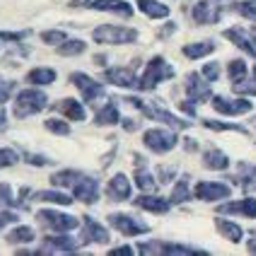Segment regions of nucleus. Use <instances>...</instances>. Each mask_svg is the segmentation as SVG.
Masks as SVG:
<instances>
[{
  "instance_id": "55",
  "label": "nucleus",
  "mask_w": 256,
  "mask_h": 256,
  "mask_svg": "<svg viewBox=\"0 0 256 256\" xmlns=\"http://www.w3.org/2000/svg\"><path fill=\"white\" fill-rule=\"evenodd\" d=\"M186 150H188V152H196V150H198V142L194 140V138H186Z\"/></svg>"
},
{
  "instance_id": "38",
  "label": "nucleus",
  "mask_w": 256,
  "mask_h": 256,
  "mask_svg": "<svg viewBox=\"0 0 256 256\" xmlns=\"http://www.w3.org/2000/svg\"><path fill=\"white\" fill-rule=\"evenodd\" d=\"M44 128L48 130V133H54V136H70V126L63 121V118H56V116H51V118H46L44 121Z\"/></svg>"
},
{
  "instance_id": "19",
  "label": "nucleus",
  "mask_w": 256,
  "mask_h": 256,
  "mask_svg": "<svg viewBox=\"0 0 256 256\" xmlns=\"http://www.w3.org/2000/svg\"><path fill=\"white\" fill-rule=\"evenodd\" d=\"M54 112H56V114L68 116L70 121H85L87 118L85 104H82V102H78V100H70V97H66V100L58 102L56 106H54Z\"/></svg>"
},
{
  "instance_id": "56",
  "label": "nucleus",
  "mask_w": 256,
  "mask_h": 256,
  "mask_svg": "<svg viewBox=\"0 0 256 256\" xmlns=\"http://www.w3.org/2000/svg\"><path fill=\"white\" fill-rule=\"evenodd\" d=\"M246 246H249V252H252V254H256V237H252V240H249V244H246Z\"/></svg>"
},
{
  "instance_id": "39",
  "label": "nucleus",
  "mask_w": 256,
  "mask_h": 256,
  "mask_svg": "<svg viewBox=\"0 0 256 256\" xmlns=\"http://www.w3.org/2000/svg\"><path fill=\"white\" fill-rule=\"evenodd\" d=\"M0 208H24V203L12 196L10 184H0Z\"/></svg>"
},
{
  "instance_id": "25",
  "label": "nucleus",
  "mask_w": 256,
  "mask_h": 256,
  "mask_svg": "<svg viewBox=\"0 0 256 256\" xmlns=\"http://www.w3.org/2000/svg\"><path fill=\"white\" fill-rule=\"evenodd\" d=\"M215 228H218V232L225 237V240H230L232 244H240L244 240V230L242 225H237V222H232V220H225V218H218L215 220Z\"/></svg>"
},
{
  "instance_id": "42",
  "label": "nucleus",
  "mask_w": 256,
  "mask_h": 256,
  "mask_svg": "<svg viewBox=\"0 0 256 256\" xmlns=\"http://www.w3.org/2000/svg\"><path fill=\"white\" fill-rule=\"evenodd\" d=\"M22 157H24V162L32 164V167H48V164H54L46 155H36V152H24Z\"/></svg>"
},
{
  "instance_id": "52",
  "label": "nucleus",
  "mask_w": 256,
  "mask_h": 256,
  "mask_svg": "<svg viewBox=\"0 0 256 256\" xmlns=\"http://www.w3.org/2000/svg\"><path fill=\"white\" fill-rule=\"evenodd\" d=\"M112 254H136V249L133 246H116V249H112Z\"/></svg>"
},
{
  "instance_id": "23",
  "label": "nucleus",
  "mask_w": 256,
  "mask_h": 256,
  "mask_svg": "<svg viewBox=\"0 0 256 256\" xmlns=\"http://www.w3.org/2000/svg\"><path fill=\"white\" fill-rule=\"evenodd\" d=\"M94 124H97V126H116V124H121L118 104H116L114 100L102 104L100 109H97V114H94Z\"/></svg>"
},
{
  "instance_id": "12",
  "label": "nucleus",
  "mask_w": 256,
  "mask_h": 256,
  "mask_svg": "<svg viewBox=\"0 0 256 256\" xmlns=\"http://www.w3.org/2000/svg\"><path fill=\"white\" fill-rule=\"evenodd\" d=\"M196 24H218L222 20V0H198L191 10Z\"/></svg>"
},
{
  "instance_id": "37",
  "label": "nucleus",
  "mask_w": 256,
  "mask_h": 256,
  "mask_svg": "<svg viewBox=\"0 0 256 256\" xmlns=\"http://www.w3.org/2000/svg\"><path fill=\"white\" fill-rule=\"evenodd\" d=\"M203 126L208 128V130H234V133H249L244 126H240V124H225V121H215V118H203L200 121Z\"/></svg>"
},
{
  "instance_id": "20",
  "label": "nucleus",
  "mask_w": 256,
  "mask_h": 256,
  "mask_svg": "<svg viewBox=\"0 0 256 256\" xmlns=\"http://www.w3.org/2000/svg\"><path fill=\"white\" fill-rule=\"evenodd\" d=\"M92 10L97 12H112V14H118V17H133V8L130 2L126 0H94L92 2Z\"/></svg>"
},
{
  "instance_id": "8",
  "label": "nucleus",
  "mask_w": 256,
  "mask_h": 256,
  "mask_svg": "<svg viewBox=\"0 0 256 256\" xmlns=\"http://www.w3.org/2000/svg\"><path fill=\"white\" fill-rule=\"evenodd\" d=\"M210 104L218 114L222 116H244L254 112V104L249 97H222V94H215L210 97Z\"/></svg>"
},
{
  "instance_id": "6",
  "label": "nucleus",
  "mask_w": 256,
  "mask_h": 256,
  "mask_svg": "<svg viewBox=\"0 0 256 256\" xmlns=\"http://www.w3.org/2000/svg\"><path fill=\"white\" fill-rule=\"evenodd\" d=\"M80 240L70 237L68 232H56V234H48L44 237L42 249H36L34 254H75L80 252Z\"/></svg>"
},
{
  "instance_id": "14",
  "label": "nucleus",
  "mask_w": 256,
  "mask_h": 256,
  "mask_svg": "<svg viewBox=\"0 0 256 256\" xmlns=\"http://www.w3.org/2000/svg\"><path fill=\"white\" fill-rule=\"evenodd\" d=\"M80 220H82V228H85L80 244H109V242H112V237H109V230L104 228L102 222H97L94 218L85 215V218H80Z\"/></svg>"
},
{
  "instance_id": "26",
  "label": "nucleus",
  "mask_w": 256,
  "mask_h": 256,
  "mask_svg": "<svg viewBox=\"0 0 256 256\" xmlns=\"http://www.w3.org/2000/svg\"><path fill=\"white\" fill-rule=\"evenodd\" d=\"M138 10L150 20H167L170 17V8L160 0H138Z\"/></svg>"
},
{
  "instance_id": "22",
  "label": "nucleus",
  "mask_w": 256,
  "mask_h": 256,
  "mask_svg": "<svg viewBox=\"0 0 256 256\" xmlns=\"http://www.w3.org/2000/svg\"><path fill=\"white\" fill-rule=\"evenodd\" d=\"M225 39L234 44L237 48H242L244 54H249V56L256 58V44L252 39V34L249 32H242V29H225V34H222Z\"/></svg>"
},
{
  "instance_id": "53",
  "label": "nucleus",
  "mask_w": 256,
  "mask_h": 256,
  "mask_svg": "<svg viewBox=\"0 0 256 256\" xmlns=\"http://www.w3.org/2000/svg\"><path fill=\"white\" fill-rule=\"evenodd\" d=\"M92 2L94 0H72L70 8H92Z\"/></svg>"
},
{
  "instance_id": "49",
  "label": "nucleus",
  "mask_w": 256,
  "mask_h": 256,
  "mask_svg": "<svg viewBox=\"0 0 256 256\" xmlns=\"http://www.w3.org/2000/svg\"><path fill=\"white\" fill-rule=\"evenodd\" d=\"M196 104H198V102H194V100H184L182 104H179V109H182V112H184L186 116L196 118Z\"/></svg>"
},
{
  "instance_id": "4",
  "label": "nucleus",
  "mask_w": 256,
  "mask_h": 256,
  "mask_svg": "<svg viewBox=\"0 0 256 256\" xmlns=\"http://www.w3.org/2000/svg\"><path fill=\"white\" fill-rule=\"evenodd\" d=\"M142 142H145V148L150 150V152H155V155H167L172 152L176 145H179V136H176V130H167V128H150V130H145L142 133Z\"/></svg>"
},
{
  "instance_id": "2",
  "label": "nucleus",
  "mask_w": 256,
  "mask_h": 256,
  "mask_svg": "<svg viewBox=\"0 0 256 256\" xmlns=\"http://www.w3.org/2000/svg\"><path fill=\"white\" fill-rule=\"evenodd\" d=\"M174 75H176V70H174V66H170V60L164 56L150 58L148 66H145V72H142L140 82H138V90H140V92H152L160 82L172 80Z\"/></svg>"
},
{
  "instance_id": "45",
  "label": "nucleus",
  "mask_w": 256,
  "mask_h": 256,
  "mask_svg": "<svg viewBox=\"0 0 256 256\" xmlns=\"http://www.w3.org/2000/svg\"><path fill=\"white\" fill-rule=\"evenodd\" d=\"M29 34H32L29 29H22V32H0V42L12 44V42H20V39H24V36H29Z\"/></svg>"
},
{
  "instance_id": "21",
  "label": "nucleus",
  "mask_w": 256,
  "mask_h": 256,
  "mask_svg": "<svg viewBox=\"0 0 256 256\" xmlns=\"http://www.w3.org/2000/svg\"><path fill=\"white\" fill-rule=\"evenodd\" d=\"M218 213H232V215H246V218H254L256 220V198L246 196L242 200H232V203H222L218 208Z\"/></svg>"
},
{
  "instance_id": "1",
  "label": "nucleus",
  "mask_w": 256,
  "mask_h": 256,
  "mask_svg": "<svg viewBox=\"0 0 256 256\" xmlns=\"http://www.w3.org/2000/svg\"><path fill=\"white\" fill-rule=\"evenodd\" d=\"M48 106V97L46 92L39 87H29L14 94V104H12V116L14 118H29V116H36L39 112H44Z\"/></svg>"
},
{
  "instance_id": "28",
  "label": "nucleus",
  "mask_w": 256,
  "mask_h": 256,
  "mask_svg": "<svg viewBox=\"0 0 256 256\" xmlns=\"http://www.w3.org/2000/svg\"><path fill=\"white\" fill-rule=\"evenodd\" d=\"M194 198V188H191V176H182L176 184H174V188H172V206H182V203H186V200Z\"/></svg>"
},
{
  "instance_id": "18",
  "label": "nucleus",
  "mask_w": 256,
  "mask_h": 256,
  "mask_svg": "<svg viewBox=\"0 0 256 256\" xmlns=\"http://www.w3.org/2000/svg\"><path fill=\"white\" fill-rule=\"evenodd\" d=\"M130 194H133L130 179H128L126 174H114L112 182H109V186H106V196L112 200H116V203H121V200L130 198Z\"/></svg>"
},
{
  "instance_id": "31",
  "label": "nucleus",
  "mask_w": 256,
  "mask_h": 256,
  "mask_svg": "<svg viewBox=\"0 0 256 256\" xmlns=\"http://www.w3.org/2000/svg\"><path fill=\"white\" fill-rule=\"evenodd\" d=\"M80 176H82V172H78V170H60V172H54L48 182L56 186V188H72V186L78 184Z\"/></svg>"
},
{
  "instance_id": "54",
  "label": "nucleus",
  "mask_w": 256,
  "mask_h": 256,
  "mask_svg": "<svg viewBox=\"0 0 256 256\" xmlns=\"http://www.w3.org/2000/svg\"><path fill=\"white\" fill-rule=\"evenodd\" d=\"M5 126H8V114H5V109H2V104H0V133L5 130Z\"/></svg>"
},
{
  "instance_id": "13",
  "label": "nucleus",
  "mask_w": 256,
  "mask_h": 256,
  "mask_svg": "<svg viewBox=\"0 0 256 256\" xmlns=\"http://www.w3.org/2000/svg\"><path fill=\"white\" fill-rule=\"evenodd\" d=\"M100 182L94 179V176H80L78 179V184L72 186V198L78 200V203H85V206H94L97 200H100Z\"/></svg>"
},
{
  "instance_id": "35",
  "label": "nucleus",
  "mask_w": 256,
  "mask_h": 256,
  "mask_svg": "<svg viewBox=\"0 0 256 256\" xmlns=\"http://www.w3.org/2000/svg\"><path fill=\"white\" fill-rule=\"evenodd\" d=\"M8 242L10 244H32L36 242V232L34 228H29V225H20V228H14L10 234H8Z\"/></svg>"
},
{
  "instance_id": "41",
  "label": "nucleus",
  "mask_w": 256,
  "mask_h": 256,
  "mask_svg": "<svg viewBox=\"0 0 256 256\" xmlns=\"http://www.w3.org/2000/svg\"><path fill=\"white\" fill-rule=\"evenodd\" d=\"M68 39V34L66 32H60V29H48V32H42V42L48 44V46H58V44H63Z\"/></svg>"
},
{
  "instance_id": "50",
  "label": "nucleus",
  "mask_w": 256,
  "mask_h": 256,
  "mask_svg": "<svg viewBox=\"0 0 256 256\" xmlns=\"http://www.w3.org/2000/svg\"><path fill=\"white\" fill-rule=\"evenodd\" d=\"M121 126H124V130L133 133V130H138V128H140V124H138V121H133V118H121Z\"/></svg>"
},
{
  "instance_id": "58",
  "label": "nucleus",
  "mask_w": 256,
  "mask_h": 256,
  "mask_svg": "<svg viewBox=\"0 0 256 256\" xmlns=\"http://www.w3.org/2000/svg\"><path fill=\"white\" fill-rule=\"evenodd\" d=\"M254 80H256V66H254Z\"/></svg>"
},
{
  "instance_id": "44",
  "label": "nucleus",
  "mask_w": 256,
  "mask_h": 256,
  "mask_svg": "<svg viewBox=\"0 0 256 256\" xmlns=\"http://www.w3.org/2000/svg\"><path fill=\"white\" fill-rule=\"evenodd\" d=\"M220 72H222L220 70V63H206V66H203V70H200V75H203L208 82H215V80L220 78Z\"/></svg>"
},
{
  "instance_id": "47",
  "label": "nucleus",
  "mask_w": 256,
  "mask_h": 256,
  "mask_svg": "<svg viewBox=\"0 0 256 256\" xmlns=\"http://www.w3.org/2000/svg\"><path fill=\"white\" fill-rule=\"evenodd\" d=\"M12 94H14V82L12 80H0V104H5Z\"/></svg>"
},
{
  "instance_id": "36",
  "label": "nucleus",
  "mask_w": 256,
  "mask_h": 256,
  "mask_svg": "<svg viewBox=\"0 0 256 256\" xmlns=\"http://www.w3.org/2000/svg\"><path fill=\"white\" fill-rule=\"evenodd\" d=\"M232 10L244 20L256 22V0H232Z\"/></svg>"
},
{
  "instance_id": "33",
  "label": "nucleus",
  "mask_w": 256,
  "mask_h": 256,
  "mask_svg": "<svg viewBox=\"0 0 256 256\" xmlns=\"http://www.w3.org/2000/svg\"><path fill=\"white\" fill-rule=\"evenodd\" d=\"M58 56H66V58H72V56H80L87 51V44L82 39H66L63 44L56 46Z\"/></svg>"
},
{
  "instance_id": "5",
  "label": "nucleus",
  "mask_w": 256,
  "mask_h": 256,
  "mask_svg": "<svg viewBox=\"0 0 256 256\" xmlns=\"http://www.w3.org/2000/svg\"><path fill=\"white\" fill-rule=\"evenodd\" d=\"M92 39L106 46H121V44L138 42V32L130 27H118V24H100L92 32Z\"/></svg>"
},
{
  "instance_id": "57",
  "label": "nucleus",
  "mask_w": 256,
  "mask_h": 256,
  "mask_svg": "<svg viewBox=\"0 0 256 256\" xmlns=\"http://www.w3.org/2000/svg\"><path fill=\"white\" fill-rule=\"evenodd\" d=\"M249 34H252V39H254V44H256V27L252 29V32H249Z\"/></svg>"
},
{
  "instance_id": "43",
  "label": "nucleus",
  "mask_w": 256,
  "mask_h": 256,
  "mask_svg": "<svg viewBox=\"0 0 256 256\" xmlns=\"http://www.w3.org/2000/svg\"><path fill=\"white\" fill-rule=\"evenodd\" d=\"M14 222H20V215L14 210H10V208H0V232L8 225H14Z\"/></svg>"
},
{
  "instance_id": "15",
  "label": "nucleus",
  "mask_w": 256,
  "mask_h": 256,
  "mask_svg": "<svg viewBox=\"0 0 256 256\" xmlns=\"http://www.w3.org/2000/svg\"><path fill=\"white\" fill-rule=\"evenodd\" d=\"M186 97L194 102H208L213 97L210 82H208L200 72H188V75H186Z\"/></svg>"
},
{
  "instance_id": "27",
  "label": "nucleus",
  "mask_w": 256,
  "mask_h": 256,
  "mask_svg": "<svg viewBox=\"0 0 256 256\" xmlns=\"http://www.w3.org/2000/svg\"><path fill=\"white\" fill-rule=\"evenodd\" d=\"M215 51V42L213 39H206V42H196V44H186L184 48H182V54L186 58H191V60H200V58L210 56Z\"/></svg>"
},
{
  "instance_id": "7",
  "label": "nucleus",
  "mask_w": 256,
  "mask_h": 256,
  "mask_svg": "<svg viewBox=\"0 0 256 256\" xmlns=\"http://www.w3.org/2000/svg\"><path fill=\"white\" fill-rule=\"evenodd\" d=\"M36 220L46 230H51V232H72V230L80 228V218L68 215V213H58V210H48V208L39 210Z\"/></svg>"
},
{
  "instance_id": "24",
  "label": "nucleus",
  "mask_w": 256,
  "mask_h": 256,
  "mask_svg": "<svg viewBox=\"0 0 256 256\" xmlns=\"http://www.w3.org/2000/svg\"><path fill=\"white\" fill-rule=\"evenodd\" d=\"M203 167L206 170H213V172H225L230 167V157L218 150V148H210L203 152Z\"/></svg>"
},
{
  "instance_id": "48",
  "label": "nucleus",
  "mask_w": 256,
  "mask_h": 256,
  "mask_svg": "<svg viewBox=\"0 0 256 256\" xmlns=\"http://www.w3.org/2000/svg\"><path fill=\"white\" fill-rule=\"evenodd\" d=\"M234 87V92L237 94H252V97H256V82H246V80H242V82H237V85H232Z\"/></svg>"
},
{
  "instance_id": "3",
  "label": "nucleus",
  "mask_w": 256,
  "mask_h": 256,
  "mask_svg": "<svg viewBox=\"0 0 256 256\" xmlns=\"http://www.w3.org/2000/svg\"><path fill=\"white\" fill-rule=\"evenodd\" d=\"M128 104L130 106H136L138 112L148 116V118H155V121H162V124H167L172 130H186V128H191V124L186 121V118H179V116H174L172 112L167 109H162L160 104H150V102H142L138 97H128Z\"/></svg>"
},
{
  "instance_id": "9",
  "label": "nucleus",
  "mask_w": 256,
  "mask_h": 256,
  "mask_svg": "<svg viewBox=\"0 0 256 256\" xmlns=\"http://www.w3.org/2000/svg\"><path fill=\"white\" fill-rule=\"evenodd\" d=\"M70 82L78 87V92L82 94V102H85V104H94V102H100V100L106 97L104 85H100L94 78H90V75H85V72H72Z\"/></svg>"
},
{
  "instance_id": "46",
  "label": "nucleus",
  "mask_w": 256,
  "mask_h": 256,
  "mask_svg": "<svg viewBox=\"0 0 256 256\" xmlns=\"http://www.w3.org/2000/svg\"><path fill=\"white\" fill-rule=\"evenodd\" d=\"M174 176H176V167H160L157 170V182L160 184H170V182H174Z\"/></svg>"
},
{
  "instance_id": "17",
  "label": "nucleus",
  "mask_w": 256,
  "mask_h": 256,
  "mask_svg": "<svg viewBox=\"0 0 256 256\" xmlns=\"http://www.w3.org/2000/svg\"><path fill=\"white\" fill-rule=\"evenodd\" d=\"M133 206L140 208V210H148V213L164 215V213H170L172 200L162 198V196H157V194H142V196H138V198L133 200Z\"/></svg>"
},
{
  "instance_id": "29",
  "label": "nucleus",
  "mask_w": 256,
  "mask_h": 256,
  "mask_svg": "<svg viewBox=\"0 0 256 256\" xmlns=\"http://www.w3.org/2000/svg\"><path fill=\"white\" fill-rule=\"evenodd\" d=\"M58 78V72L54 68H34V70L27 72V82L34 87H48L54 85Z\"/></svg>"
},
{
  "instance_id": "30",
  "label": "nucleus",
  "mask_w": 256,
  "mask_h": 256,
  "mask_svg": "<svg viewBox=\"0 0 256 256\" xmlns=\"http://www.w3.org/2000/svg\"><path fill=\"white\" fill-rule=\"evenodd\" d=\"M34 200L39 203H51V206H72L75 198L63 194V191H56V188H48V191H36L34 194Z\"/></svg>"
},
{
  "instance_id": "51",
  "label": "nucleus",
  "mask_w": 256,
  "mask_h": 256,
  "mask_svg": "<svg viewBox=\"0 0 256 256\" xmlns=\"http://www.w3.org/2000/svg\"><path fill=\"white\" fill-rule=\"evenodd\" d=\"M174 32H176V24H174V22H167L164 29L160 32V36H170V34H174Z\"/></svg>"
},
{
  "instance_id": "40",
  "label": "nucleus",
  "mask_w": 256,
  "mask_h": 256,
  "mask_svg": "<svg viewBox=\"0 0 256 256\" xmlns=\"http://www.w3.org/2000/svg\"><path fill=\"white\" fill-rule=\"evenodd\" d=\"M20 162V152L12 148H0V170H8Z\"/></svg>"
},
{
  "instance_id": "11",
  "label": "nucleus",
  "mask_w": 256,
  "mask_h": 256,
  "mask_svg": "<svg viewBox=\"0 0 256 256\" xmlns=\"http://www.w3.org/2000/svg\"><path fill=\"white\" fill-rule=\"evenodd\" d=\"M232 196V186L222 182H198L194 188V198L206 200V203H218V200H228Z\"/></svg>"
},
{
  "instance_id": "32",
  "label": "nucleus",
  "mask_w": 256,
  "mask_h": 256,
  "mask_svg": "<svg viewBox=\"0 0 256 256\" xmlns=\"http://www.w3.org/2000/svg\"><path fill=\"white\" fill-rule=\"evenodd\" d=\"M136 186L140 188L142 194H155L160 182H157V176L148 167H138L136 170Z\"/></svg>"
},
{
  "instance_id": "16",
  "label": "nucleus",
  "mask_w": 256,
  "mask_h": 256,
  "mask_svg": "<svg viewBox=\"0 0 256 256\" xmlns=\"http://www.w3.org/2000/svg\"><path fill=\"white\" fill-rule=\"evenodd\" d=\"M104 80L121 90H138V82H140V78L130 68H109V70H104Z\"/></svg>"
},
{
  "instance_id": "34",
  "label": "nucleus",
  "mask_w": 256,
  "mask_h": 256,
  "mask_svg": "<svg viewBox=\"0 0 256 256\" xmlns=\"http://www.w3.org/2000/svg\"><path fill=\"white\" fill-rule=\"evenodd\" d=\"M246 75H249V66H246V60H244V58H234V60H230L228 78H230V82H232V85H237V82L246 80Z\"/></svg>"
},
{
  "instance_id": "10",
  "label": "nucleus",
  "mask_w": 256,
  "mask_h": 256,
  "mask_svg": "<svg viewBox=\"0 0 256 256\" xmlns=\"http://www.w3.org/2000/svg\"><path fill=\"white\" fill-rule=\"evenodd\" d=\"M106 220H109V225H112L116 232H121L124 237H138V234H148V232H150V225H148V222H142V220L133 218V215H126V213H112Z\"/></svg>"
}]
</instances>
